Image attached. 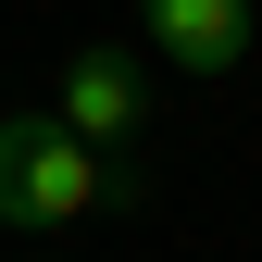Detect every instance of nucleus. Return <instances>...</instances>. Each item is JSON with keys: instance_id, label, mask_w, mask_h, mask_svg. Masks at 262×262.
Returning a JSON list of instances; mask_svg holds the SVG:
<instances>
[{"instance_id": "obj_1", "label": "nucleus", "mask_w": 262, "mask_h": 262, "mask_svg": "<svg viewBox=\"0 0 262 262\" xmlns=\"http://www.w3.org/2000/svg\"><path fill=\"white\" fill-rule=\"evenodd\" d=\"M100 200H138V150H88L62 113H0V225H75Z\"/></svg>"}, {"instance_id": "obj_2", "label": "nucleus", "mask_w": 262, "mask_h": 262, "mask_svg": "<svg viewBox=\"0 0 262 262\" xmlns=\"http://www.w3.org/2000/svg\"><path fill=\"white\" fill-rule=\"evenodd\" d=\"M62 125H75L88 150H138V125H150L138 62H125V50H75V62H62Z\"/></svg>"}, {"instance_id": "obj_3", "label": "nucleus", "mask_w": 262, "mask_h": 262, "mask_svg": "<svg viewBox=\"0 0 262 262\" xmlns=\"http://www.w3.org/2000/svg\"><path fill=\"white\" fill-rule=\"evenodd\" d=\"M138 25L162 38V62H187V75H225V62L250 50V0H138Z\"/></svg>"}]
</instances>
